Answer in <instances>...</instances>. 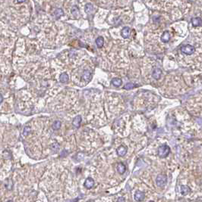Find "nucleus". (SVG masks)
Instances as JSON below:
<instances>
[{
  "instance_id": "23",
  "label": "nucleus",
  "mask_w": 202,
  "mask_h": 202,
  "mask_svg": "<svg viewBox=\"0 0 202 202\" xmlns=\"http://www.w3.org/2000/svg\"><path fill=\"white\" fill-rule=\"evenodd\" d=\"M52 150L54 152H56V151H59V144H57V143H55V144H53L52 146Z\"/></svg>"
},
{
  "instance_id": "18",
  "label": "nucleus",
  "mask_w": 202,
  "mask_h": 202,
  "mask_svg": "<svg viewBox=\"0 0 202 202\" xmlns=\"http://www.w3.org/2000/svg\"><path fill=\"white\" fill-rule=\"evenodd\" d=\"M94 11V7L91 4H87L86 6H85V12L90 14L92 13Z\"/></svg>"
},
{
  "instance_id": "17",
  "label": "nucleus",
  "mask_w": 202,
  "mask_h": 202,
  "mask_svg": "<svg viewBox=\"0 0 202 202\" xmlns=\"http://www.w3.org/2000/svg\"><path fill=\"white\" fill-rule=\"evenodd\" d=\"M61 126H62L61 122L59 121H55L53 123L52 127H53V129L54 130H59L61 128Z\"/></svg>"
},
{
  "instance_id": "21",
  "label": "nucleus",
  "mask_w": 202,
  "mask_h": 202,
  "mask_svg": "<svg viewBox=\"0 0 202 202\" xmlns=\"http://www.w3.org/2000/svg\"><path fill=\"white\" fill-rule=\"evenodd\" d=\"M135 87V84H133V83H132V82H128V83H127L126 85H125V86H124V89H133Z\"/></svg>"
},
{
  "instance_id": "13",
  "label": "nucleus",
  "mask_w": 202,
  "mask_h": 202,
  "mask_svg": "<svg viewBox=\"0 0 202 202\" xmlns=\"http://www.w3.org/2000/svg\"><path fill=\"white\" fill-rule=\"evenodd\" d=\"M191 189L188 186H181V193L182 195H187L190 192Z\"/></svg>"
},
{
  "instance_id": "2",
  "label": "nucleus",
  "mask_w": 202,
  "mask_h": 202,
  "mask_svg": "<svg viewBox=\"0 0 202 202\" xmlns=\"http://www.w3.org/2000/svg\"><path fill=\"white\" fill-rule=\"evenodd\" d=\"M167 176L165 174H159L156 178V183L159 187H163L166 184Z\"/></svg>"
},
{
  "instance_id": "9",
  "label": "nucleus",
  "mask_w": 202,
  "mask_h": 202,
  "mask_svg": "<svg viewBox=\"0 0 202 202\" xmlns=\"http://www.w3.org/2000/svg\"><path fill=\"white\" fill-rule=\"evenodd\" d=\"M170 40V34L168 31H165L161 36V41L163 42H168Z\"/></svg>"
},
{
  "instance_id": "6",
  "label": "nucleus",
  "mask_w": 202,
  "mask_h": 202,
  "mask_svg": "<svg viewBox=\"0 0 202 202\" xmlns=\"http://www.w3.org/2000/svg\"><path fill=\"white\" fill-rule=\"evenodd\" d=\"M81 121H82V119H81V117L80 116V115H78V116H76V117L74 118L73 121H72V124H73V126H75L76 128H79V127H80V126H81Z\"/></svg>"
},
{
  "instance_id": "14",
  "label": "nucleus",
  "mask_w": 202,
  "mask_h": 202,
  "mask_svg": "<svg viewBox=\"0 0 202 202\" xmlns=\"http://www.w3.org/2000/svg\"><path fill=\"white\" fill-rule=\"evenodd\" d=\"M82 77H83V79H84V80L86 81L90 80L91 78V72H90L89 70H84Z\"/></svg>"
},
{
  "instance_id": "25",
  "label": "nucleus",
  "mask_w": 202,
  "mask_h": 202,
  "mask_svg": "<svg viewBox=\"0 0 202 202\" xmlns=\"http://www.w3.org/2000/svg\"><path fill=\"white\" fill-rule=\"evenodd\" d=\"M117 202H125V198L123 197H120V198H119Z\"/></svg>"
},
{
  "instance_id": "26",
  "label": "nucleus",
  "mask_w": 202,
  "mask_h": 202,
  "mask_svg": "<svg viewBox=\"0 0 202 202\" xmlns=\"http://www.w3.org/2000/svg\"><path fill=\"white\" fill-rule=\"evenodd\" d=\"M2 101H3V97H2V95L0 94V104L2 102Z\"/></svg>"
},
{
  "instance_id": "16",
  "label": "nucleus",
  "mask_w": 202,
  "mask_h": 202,
  "mask_svg": "<svg viewBox=\"0 0 202 202\" xmlns=\"http://www.w3.org/2000/svg\"><path fill=\"white\" fill-rule=\"evenodd\" d=\"M59 80L61 81V82H67L68 80V75L66 73H63L60 75V77H59Z\"/></svg>"
},
{
  "instance_id": "7",
  "label": "nucleus",
  "mask_w": 202,
  "mask_h": 202,
  "mask_svg": "<svg viewBox=\"0 0 202 202\" xmlns=\"http://www.w3.org/2000/svg\"><path fill=\"white\" fill-rule=\"evenodd\" d=\"M162 74V70L160 68H155L152 73V77L156 79V80H158L160 78V76Z\"/></svg>"
},
{
  "instance_id": "20",
  "label": "nucleus",
  "mask_w": 202,
  "mask_h": 202,
  "mask_svg": "<svg viewBox=\"0 0 202 202\" xmlns=\"http://www.w3.org/2000/svg\"><path fill=\"white\" fill-rule=\"evenodd\" d=\"M54 14H55V16L56 18H59L61 16L63 15V11H62L61 8H58V9H56V10L55 11Z\"/></svg>"
},
{
  "instance_id": "11",
  "label": "nucleus",
  "mask_w": 202,
  "mask_h": 202,
  "mask_svg": "<svg viewBox=\"0 0 202 202\" xmlns=\"http://www.w3.org/2000/svg\"><path fill=\"white\" fill-rule=\"evenodd\" d=\"M191 23L193 26L195 27H198L201 25V19L200 17H194L191 19Z\"/></svg>"
},
{
  "instance_id": "4",
  "label": "nucleus",
  "mask_w": 202,
  "mask_h": 202,
  "mask_svg": "<svg viewBox=\"0 0 202 202\" xmlns=\"http://www.w3.org/2000/svg\"><path fill=\"white\" fill-rule=\"evenodd\" d=\"M145 194L141 191H137L135 194V200L136 201H141L144 199Z\"/></svg>"
},
{
  "instance_id": "22",
  "label": "nucleus",
  "mask_w": 202,
  "mask_h": 202,
  "mask_svg": "<svg viewBox=\"0 0 202 202\" xmlns=\"http://www.w3.org/2000/svg\"><path fill=\"white\" fill-rule=\"evenodd\" d=\"M30 130H30V126H25V127L24 128L23 135H27L30 133Z\"/></svg>"
},
{
  "instance_id": "19",
  "label": "nucleus",
  "mask_w": 202,
  "mask_h": 202,
  "mask_svg": "<svg viewBox=\"0 0 202 202\" xmlns=\"http://www.w3.org/2000/svg\"><path fill=\"white\" fill-rule=\"evenodd\" d=\"M112 83L115 86H120L122 83V81L121 79H119V78H114L112 80Z\"/></svg>"
},
{
  "instance_id": "8",
  "label": "nucleus",
  "mask_w": 202,
  "mask_h": 202,
  "mask_svg": "<svg viewBox=\"0 0 202 202\" xmlns=\"http://www.w3.org/2000/svg\"><path fill=\"white\" fill-rule=\"evenodd\" d=\"M117 154L119 156V157H123L127 153V148L125 147V146H120L119 148H118L117 151Z\"/></svg>"
},
{
  "instance_id": "1",
  "label": "nucleus",
  "mask_w": 202,
  "mask_h": 202,
  "mask_svg": "<svg viewBox=\"0 0 202 202\" xmlns=\"http://www.w3.org/2000/svg\"><path fill=\"white\" fill-rule=\"evenodd\" d=\"M169 152H170V148L166 145H163L161 146H160L157 151L158 155L161 158H166L169 155Z\"/></svg>"
},
{
  "instance_id": "5",
  "label": "nucleus",
  "mask_w": 202,
  "mask_h": 202,
  "mask_svg": "<svg viewBox=\"0 0 202 202\" xmlns=\"http://www.w3.org/2000/svg\"><path fill=\"white\" fill-rule=\"evenodd\" d=\"M94 179H93L92 178L89 177V178L86 179V180H85V182H84V186H85V188H87V189H91V188L94 186Z\"/></svg>"
},
{
  "instance_id": "27",
  "label": "nucleus",
  "mask_w": 202,
  "mask_h": 202,
  "mask_svg": "<svg viewBox=\"0 0 202 202\" xmlns=\"http://www.w3.org/2000/svg\"><path fill=\"white\" fill-rule=\"evenodd\" d=\"M25 0H17V2H18V3H22V2H24Z\"/></svg>"
},
{
  "instance_id": "15",
  "label": "nucleus",
  "mask_w": 202,
  "mask_h": 202,
  "mask_svg": "<svg viewBox=\"0 0 202 202\" xmlns=\"http://www.w3.org/2000/svg\"><path fill=\"white\" fill-rule=\"evenodd\" d=\"M103 43H104V40L102 36H100L96 40V44L98 48H102L103 45Z\"/></svg>"
},
{
  "instance_id": "3",
  "label": "nucleus",
  "mask_w": 202,
  "mask_h": 202,
  "mask_svg": "<svg viewBox=\"0 0 202 202\" xmlns=\"http://www.w3.org/2000/svg\"><path fill=\"white\" fill-rule=\"evenodd\" d=\"M181 52L183 54L191 55V54H194V52H195V49L194 46H192L191 45H184L181 48Z\"/></svg>"
},
{
  "instance_id": "10",
  "label": "nucleus",
  "mask_w": 202,
  "mask_h": 202,
  "mask_svg": "<svg viewBox=\"0 0 202 202\" xmlns=\"http://www.w3.org/2000/svg\"><path fill=\"white\" fill-rule=\"evenodd\" d=\"M130 35V28L128 27H124L122 30V36L124 37V38H128Z\"/></svg>"
},
{
  "instance_id": "12",
  "label": "nucleus",
  "mask_w": 202,
  "mask_h": 202,
  "mask_svg": "<svg viewBox=\"0 0 202 202\" xmlns=\"http://www.w3.org/2000/svg\"><path fill=\"white\" fill-rule=\"evenodd\" d=\"M117 171L119 172V173L120 174H123L125 171V166L123 163H119L117 165Z\"/></svg>"
},
{
  "instance_id": "24",
  "label": "nucleus",
  "mask_w": 202,
  "mask_h": 202,
  "mask_svg": "<svg viewBox=\"0 0 202 202\" xmlns=\"http://www.w3.org/2000/svg\"><path fill=\"white\" fill-rule=\"evenodd\" d=\"M71 12H72V13L74 14L75 15H76V14L78 13V8H77L76 7H74V8H72Z\"/></svg>"
},
{
  "instance_id": "28",
  "label": "nucleus",
  "mask_w": 202,
  "mask_h": 202,
  "mask_svg": "<svg viewBox=\"0 0 202 202\" xmlns=\"http://www.w3.org/2000/svg\"><path fill=\"white\" fill-rule=\"evenodd\" d=\"M7 202H13V201H12V200H10V201H7Z\"/></svg>"
}]
</instances>
